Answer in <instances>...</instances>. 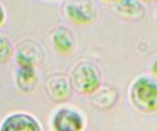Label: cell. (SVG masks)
Masks as SVG:
<instances>
[{"label":"cell","instance_id":"cell-1","mask_svg":"<svg viewBox=\"0 0 157 131\" xmlns=\"http://www.w3.org/2000/svg\"><path fill=\"white\" fill-rule=\"evenodd\" d=\"M129 100L134 108L144 114L157 111V78L151 75H140L129 87Z\"/></svg>","mask_w":157,"mask_h":131},{"label":"cell","instance_id":"cell-2","mask_svg":"<svg viewBox=\"0 0 157 131\" xmlns=\"http://www.w3.org/2000/svg\"><path fill=\"white\" fill-rule=\"evenodd\" d=\"M101 71L94 63L87 60L78 62L70 74L73 89L82 95H90L101 86Z\"/></svg>","mask_w":157,"mask_h":131},{"label":"cell","instance_id":"cell-3","mask_svg":"<svg viewBox=\"0 0 157 131\" xmlns=\"http://www.w3.org/2000/svg\"><path fill=\"white\" fill-rule=\"evenodd\" d=\"M66 19L74 25L88 26L98 17V9L93 0H67L63 5Z\"/></svg>","mask_w":157,"mask_h":131},{"label":"cell","instance_id":"cell-4","mask_svg":"<svg viewBox=\"0 0 157 131\" xmlns=\"http://www.w3.org/2000/svg\"><path fill=\"white\" fill-rule=\"evenodd\" d=\"M50 124L53 131H83L86 118L78 110L63 106L54 111Z\"/></svg>","mask_w":157,"mask_h":131},{"label":"cell","instance_id":"cell-5","mask_svg":"<svg viewBox=\"0 0 157 131\" xmlns=\"http://www.w3.org/2000/svg\"><path fill=\"white\" fill-rule=\"evenodd\" d=\"M17 66L36 67L44 59V53L37 41L32 38H25L18 42L14 53Z\"/></svg>","mask_w":157,"mask_h":131},{"label":"cell","instance_id":"cell-6","mask_svg":"<svg viewBox=\"0 0 157 131\" xmlns=\"http://www.w3.org/2000/svg\"><path fill=\"white\" fill-rule=\"evenodd\" d=\"M0 131H42V128L38 119L31 114L16 111L3 118Z\"/></svg>","mask_w":157,"mask_h":131},{"label":"cell","instance_id":"cell-7","mask_svg":"<svg viewBox=\"0 0 157 131\" xmlns=\"http://www.w3.org/2000/svg\"><path fill=\"white\" fill-rule=\"evenodd\" d=\"M72 89L70 77L61 72L49 75L45 83V90L48 97L57 103H62L70 98Z\"/></svg>","mask_w":157,"mask_h":131},{"label":"cell","instance_id":"cell-8","mask_svg":"<svg viewBox=\"0 0 157 131\" xmlns=\"http://www.w3.org/2000/svg\"><path fill=\"white\" fill-rule=\"evenodd\" d=\"M50 42L53 49L58 54L68 55L75 50L77 44L76 35L70 27L57 26L50 32Z\"/></svg>","mask_w":157,"mask_h":131},{"label":"cell","instance_id":"cell-9","mask_svg":"<svg viewBox=\"0 0 157 131\" xmlns=\"http://www.w3.org/2000/svg\"><path fill=\"white\" fill-rule=\"evenodd\" d=\"M112 8L118 17L130 22L141 21L146 14L145 6L140 0H116Z\"/></svg>","mask_w":157,"mask_h":131},{"label":"cell","instance_id":"cell-10","mask_svg":"<svg viewBox=\"0 0 157 131\" xmlns=\"http://www.w3.org/2000/svg\"><path fill=\"white\" fill-rule=\"evenodd\" d=\"M16 87L24 93H31L37 84L36 67L27 66H17L14 72Z\"/></svg>","mask_w":157,"mask_h":131},{"label":"cell","instance_id":"cell-11","mask_svg":"<svg viewBox=\"0 0 157 131\" xmlns=\"http://www.w3.org/2000/svg\"><path fill=\"white\" fill-rule=\"evenodd\" d=\"M119 94L115 87L101 85L96 91L90 94V102L94 108L101 111H107L115 106Z\"/></svg>","mask_w":157,"mask_h":131},{"label":"cell","instance_id":"cell-12","mask_svg":"<svg viewBox=\"0 0 157 131\" xmlns=\"http://www.w3.org/2000/svg\"><path fill=\"white\" fill-rule=\"evenodd\" d=\"M15 48L10 38L0 33V64H5L14 57Z\"/></svg>","mask_w":157,"mask_h":131},{"label":"cell","instance_id":"cell-13","mask_svg":"<svg viewBox=\"0 0 157 131\" xmlns=\"http://www.w3.org/2000/svg\"><path fill=\"white\" fill-rule=\"evenodd\" d=\"M7 20V12H6V8L3 5V3L0 1V28H1Z\"/></svg>","mask_w":157,"mask_h":131},{"label":"cell","instance_id":"cell-14","mask_svg":"<svg viewBox=\"0 0 157 131\" xmlns=\"http://www.w3.org/2000/svg\"><path fill=\"white\" fill-rule=\"evenodd\" d=\"M150 75L157 78V57H155L150 65Z\"/></svg>","mask_w":157,"mask_h":131},{"label":"cell","instance_id":"cell-15","mask_svg":"<svg viewBox=\"0 0 157 131\" xmlns=\"http://www.w3.org/2000/svg\"><path fill=\"white\" fill-rule=\"evenodd\" d=\"M140 1L144 3H152V2H155L156 0H140Z\"/></svg>","mask_w":157,"mask_h":131},{"label":"cell","instance_id":"cell-16","mask_svg":"<svg viewBox=\"0 0 157 131\" xmlns=\"http://www.w3.org/2000/svg\"><path fill=\"white\" fill-rule=\"evenodd\" d=\"M102 1H109V2H114L116 0H102Z\"/></svg>","mask_w":157,"mask_h":131},{"label":"cell","instance_id":"cell-17","mask_svg":"<svg viewBox=\"0 0 157 131\" xmlns=\"http://www.w3.org/2000/svg\"><path fill=\"white\" fill-rule=\"evenodd\" d=\"M155 19H156V23H157V11H156V17H155Z\"/></svg>","mask_w":157,"mask_h":131}]
</instances>
